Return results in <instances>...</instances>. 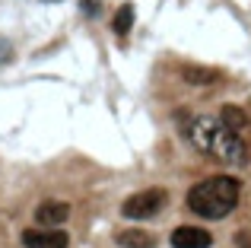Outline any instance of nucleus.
I'll list each match as a JSON object with an SVG mask.
<instances>
[{
  "mask_svg": "<svg viewBox=\"0 0 251 248\" xmlns=\"http://www.w3.org/2000/svg\"><path fill=\"white\" fill-rule=\"evenodd\" d=\"M70 220V204L67 200H42L35 207V223L38 229H54V226Z\"/></svg>",
  "mask_w": 251,
  "mask_h": 248,
  "instance_id": "obj_4",
  "label": "nucleus"
},
{
  "mask_svg": "<svg viewBox=\"0 0 251 248\" xmlns=\"http://www.w3.org/2000/svg\"><path fill=\"white\" fill-rule=\"evenodd\" d=\"M220 124L229 127L232 134H239L242 127H248V115L242 112V108H235V105H223L220 108Z\"/></svg>",
  "mask_w": 251,
  "mask_h": 248,
  "instance_id": "obj_9",
  "label": "nucleus"
},
{
  "mask_svg": "<svg viewBox=\"0 0 251 248\" xmlns=\"http://www.w3.org/2000/svg\"><path fill=\"white\" fill-rule=\"evenodd\" d=\"M10 61H13V42L0 35V67H3V64H10Z\"/></svg>",
  "mask_w": 251,
  "mask_h": 248,
  "instance_id": "obj_11",
  "label": "nucleus"
},
{
  "mask_svg": "<svg viewBox=\"0 0 251 248\" xmlns=\"http://www.w3.org/2000/svg\"><path fill=\"white\" fill-rule=\"evenodd\" d=\"M166 200H169L166 188L137 191V194H130V198L121 204V217H127V220H150V217H156V213L166 207Z\"/></svg>",
  "mask_w": 251,
  "mask_h": 248,
  "instance_id": "obj_3",
  "label": "nucleus"
},
{
  "mask_svg": "<svg viewBox=\"0 0 251 248\" xmlns=\"http://www.w3.org/2000/svg\"><path fill=\"white\" fill-rule=\"evenodd\" d=\"M181 76L191 83V86H213V83H220V80H223L220 70H210V67H191V64L181 70Z\"/></svg>",
  "mask_w": 251,
  "mask_h": 248,
  "instance_id": "obj_8",
  "label": "nucleus"
},
{
  "mask_svg": "<svg viewBox=\"0 0 251 248\" xmlns=\"http://www.w3.org/2000/svg\"><path fill=\"white\" fill-rule=\"evenodd\" d=\"M111 29H115V35H127L130 29H134V3H121V10L115 13V23H111Z\"/></svg>",
  "mask_w": 251,
  "mask_h": 248,
  "instance_id": "obj_10",
  "label": "nucleus"
},
{
  "mask_svg": "<svg viewBox=\"0 0 251 248\" xmlns=\"http://www.w3.org/2000/svg\"><path fill=\"white\" fill-rule=\"evenodd\" d=\"M213 245V236L201 226H178L172 232V248H210Z\"/></svg>",
  "mask_w": 251,
  "mask_h": 248,
  "instance_id": "obj_6",
  "label": "nucleus"
},
{
  "mask_svg": "<svg viewBox=\"0 0 251 248\" xmlns=\"http://www.w3.org/2000/svg\"><path fill=\"white\" fill-rule=\"evenodd\" d=\"M239 181L229 175L203 178L188 191V210H194L203 220H223L239 207Z\"/></svg>",
  "mask_w": 251,
  "mask_h": 248,
  "instance_id": "obj_2",
  "label": "nucleus"
},
{
  "mask_svg": "<svg viewBox=\"0 0 251 248\" xmlns=\"http://www.w3.org/2000/svg\"><path fill=\"white\" fill-rule=\"evenodd\" d=\"M80 6H83V13H89V16H92V13H99V6H102V3H99V0H80Z\"/></svg>",
  "mask_w": 251,
  "mask_h": 248,
  "instance_id": "obj_13",
  "label": "nucleus"
},
{
  "mask_svg": "<svg viewBox=\"0 0 251 248\" xmlns=\"http://www.w3.org/2000/svg\"><path fill=\"white\" fill-rule=\"evenodd\" d=\"M235 245H239V248H251V232H245V229L235 232Z\"/></svg>",
  "mask_w": 251,
  "mask_h": 248,
  "instance_id": "obj_12",
  "label": "nucleus"
},
{
  "mask_svg": "<svg viewBox=\"0 0 251 248\" xmlns=\"http://www.w3.org/2000/svg\"><path fill=\"white\" fill-rule=\"evenodd\" d=\"M184 140L194 149H201L207 159L223 162V166H245L248 162V147L239 134H232L229 127H223L216 118L207 115H188L181 124Z\"/></svg>",
  "mask_w": 251,
  "mask_h": 248,
  "instance_id": "obj_1",
  "label": "nucleus"
},
{
  "mask_svg": "<svg viewBox=\"0 0 251 248\" xmlns=\"http://www.w3.org/2000/svg\"><path fill=\"white\" fill-rule=\"evenodd\" d=\"M23 245L25 248H67L70 236L64 229H25Z\"/></svg>",
  "mask_w": 251,
  "mask_h": 248,
  "instance_id": "obj_5",
  "label": "nucleus"
},
{
  "mask_svg": "<svg viewBox=\"0 0 251 248\" xmlns=\"http://www.w3.org/2000/svg\"><path fill=\"white\" fill-rule=\"evenodd\" d=\"M115 242L121 245V248H156V236L153 232H147V229H118L115 232Z\"/></svg>",
  "mask_w": 251,
  "mask_h": 248,
  "instance_id": "obj_7",
  "label": "nucleus"
}]
</instances>
